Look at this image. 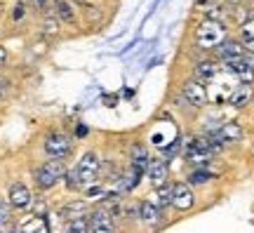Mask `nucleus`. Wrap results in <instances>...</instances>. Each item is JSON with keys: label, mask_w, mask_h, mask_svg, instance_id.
I'll return each instance as SVG.
<instances>
[{"label": "nucleus", "mask_w": 254, "mask_h": 233, "mask_svg": "<svg viewBox=\"0 0 254 233\" xmlns=\"http://www.w3.org/2000/svg\"><path fill=\"white\" fill-rule=\"evenodd\" d=\"M66 170V160H45L33 170V181L40 191H52L59 181H64Z\"/></svg>", "instance_id": "nucleus-1"}, {"label": "nucleus", "mask_w": 254, "mask_h": 233, "mask_svg": "<svg viewBox=\"0 0 254 233\" xmlns=\"http://www.w3.org/2000/svg\"><path fill=\"white\" fill-rule=\"evenodd\" d=\"M101 167H104V162H101L99 153L97 151H85L80 155V160L73 165V170L78 172V179L82 184V191L87 186H94V184H99L101 181Z\"/></svg>", "instance_id": "nucleus-2"}, {"label": "nucleus", "mask_w": 254, "mask_h": 233, "mask_svg": "<svg viewBox=\"0 0 254 233\" xmlns=\"http://www.w3.org/2000/svg\"><path fill=\"white\" fill-rule=\"evenodd\" d=\"M43 151H45L47 160H66L73 153V137L62 130H52L43 139Z\"/></svg>", "instance_id": "nucleus-3"}, {"label": "nucleus", "mask_w": 254, "mask_h": 233, "mask_svg": "<svg viewBox=\"0 0 254 233\" xmlns=\"http://www.w3.org/2000/svg\"><path fill=\"white\" fill-rule=\"evenodd\" d=\"M195 40H198V45L205 47V50L219 47L226 40V28H224V24H219V21H202V24L195 28Z\"/></svg>", "instance_id": "nucleus-4"}, {"label": "nucleus", "mask_w": 254, "mask_h": 233, "mask_svg": "<svg viewBox=\"0 0 254 233\" xmlns=\"http://www.w3.org/2000/svg\"><path fill=\"white\" fill-rule=\"evenodd\" d=\"M116 217L106 207H92L90 210V233H116Z\"/></svg>", "instance_id": "nucleus-5"}, {"label": "nucleus", "mask_w": 254, "mask_h": 233, "mask_svg": "<svg viewBox=\"0 0 254 233\" xmlns=\"http://www.w3.org/2000/svg\"><path fill=\"white\" fill-rule=\"evenodd\" d=\"M33 200V191L24 184V181H12L7 186V203L12 205V210H28Z\"/></svg>", "instance_id": "nucleus-6"}, {"label": "nucleus", "mask_w": 254, "mask_h": 233, "mask_svg": "<svg viewBox=\"0 0 254 233\" xmlns=\"http://www.w3.org/2000/svg\"><path fill=\"white\" fill-rule=\"evenodd\" d=\"M90 203L85 200V198H73L68 203H64L59 210H57V217H59V222L66 224V222H73V219H80V217H87L90 215Z\"/></svg>", "instance_id": "nucleus-7"}, {"label": "nucleus", "mask_w": 254, "mask_h": 233, "mask_svg": "<svg viewBox=\"0 0 254 233\" xmlns=\"http://www.w3.org/2000/svg\"><path fill=\"white\" fill-rule=\"evenodd\" d=\"M182 99L186 104H190L193 108H202L207 104V90H205V85L200 80H186L182 87Z\"/></svg>", "instance_id": "nucleus-8"}, {"label": "nucleus", "mask_w": 254, "mask_h": 233, "mask_svg": "<svg viewBox=\"0 0 254 233\" xmlns=\"http://www.w3.org/2000/svg\"><path fill=\"white\" fill-rule=\"evenodd\" d=\"M195 205V196L186 181H174L172 184V207L177 212H189Z\"/></svg>", "instance_id": "nucleus-9"}, {"label": "nucleus", "mask_w": 254, "mask_h": 233, "mask_svg": "<svg viewBox=\"0 0 254 233\" xmlns=\"http://www.w3.org/2000/svg\"><path fill=\"white\" fill-rule=\"evenodd\" d=\"M146 177L153 181V186H163L170 177V165L165 158H151L146 165Z\"/></svg>", "instance_id": "nucleus-10"}, {"label": "nucleus", "mask_w": 254, "mask_h": 233, "mask_svg": "<svg viewBox=\"0 0 254 233\" xmlns=\"http://www.w3.org/2000/svg\"><path fill=\"white\" fill-rule=\"evenodd\" d=\"M209 135H214L221 144H238L243 139V127L238 125V123H233V120H228V123L219 125L217 130L209 132Z\"/></svg>", "instance_id": "nucleus-11"}, {"label": "nucleus", "mask_w": 254, "mask_h": 233, "mask_svg": "<svg viewBox=\"0 0 254 233\" xmlns=\"http://www.w3.org/2000/svg\"><path fill=\"white\" fill-rule=\"evenodd\" d=\"M224 69L228 73H233L240 85H252L254 82V69H250L245 64V59H233V62H224Z\"/></svg>", "instance_id": "nucleus-12"}, {"label": "nucleus", "mask_w": 254, "mask_h": 233, "mask_svg": "<svg viewBox=\"0 0 254 233\" xmlns=\"http://www.w3.org/2000/svg\"><path fill=\"white\" fill-rule=\"evenodd\" d=\"M146 200H151L158 210H167V207H172V184L170 181H165L163 186H155L151 191V196L146 198Z\"/></svg>", "instance_id": "nucleus-13"}, {"label": "nucleus", "mask_w": 254, "mask_h": 233, "mask_svg": "<svg viewBox=\"0 0 254 233\" xmlns=\"http://www.w3.org/2000/svg\"><path fill=\"white\" fill-rule=\"evenodd\" d=\"M151 160V155H148V149L144 146V142H134L129 146V165L139 172H146V165Z\"/></svg>", "instance_id": "nucleus-14"}, {"label": "nucleus", "mask_w": 254, "mask_h": 233, "mask_svg": "<svg viewBox=\"0 0 254 233\" xmlns=\"http://www.w3.org/2000/svg\"><path fill=\"white\" fill-rule=\"evenodd\" d=\"M163 215H165L163 210H158L151 200H141V203H139V222H141V224H146V226L160 224Z\"/></svg>", "instance_id": "nucleus-15"}, {"label": "nucleus", "mask_w": 254, "mask_h": 233, "mask_svg": "<svg viewBox=\"0 0 254 233\" xmlns=\"http://www.w3.org/2000/svg\"><path fill=\"white\" fill-rule=\"evenodd\" d=\"M14 231L17 233H52L50 226H47V219H40V217H33V215L24 217Z\"/></svg>", "instance_id": "nucleus-16"}, {"label": "nucleus", "mask_w": 254, "mask_h": 233, "mask_svg": "<svg viewBox=\"0 0 254 233\" xmlns=\"http://www.w3.org/2000/svg\"><path fill=\"white\" fill-rule=\"evenodd\" d=\"M221 62H233V59H243L245 57V47L240 43H233V40H224L221 45L217 47Z\"/></svg>", "instance_id": "nucleus-17"}, {"label": "nucleus", "mask_w": 254, "mask_h": 233, "mask_svg": "<svg viewBox=\"0 0 254 233\" xmlns=\"http://www.w3.org/2000/svg\"><path fill=\"white\" fill-rule=\"evenodd\" d=\"M252 97L254 94H252V87H250V85H238L236 90L228 94V104L236 106V108H243L252 101Z\"/></svg>", "instance_id": "nucleus-18"}, {"label": "nucleus", "mask_w": 254, "mask_h": 233, "mask_svg": "<svg viewBox=\"0 0 254 233\" xmlns=\"http://www.w3.org/2000/svg\"><path fill=\"white\" fill-rule=\"evenodd\" d=\"M195 80H200V82H205V80H212L214 76H217V71H219V66L214 62H198L195 64Z\"/></svg>", "instance_id": "nucleus-19"}, {"label": "nucleus", "mask_w": 254, "mask_h": 233, "mask_svg": "<svg viewBox=\"0 0 254 233\" xmlns=\"http://www.w3.org/2000/svg\"><path fill=\"white\" fill-rule=\"evenodd\" d=\"M28 212H31L33 217L47 219V217H50V203H47V198L33 196V200H31V207H28Z\"/></svg>", "instance_id": "nucleus-20"}, {"label": "nucleus", "mask_w": 254, "mask_h": 233, "mask_svg": "<svg viewBox=\"0 0 254 233\" xmlns=\"http://www.w3.org/2000/svg\"><path fill=\"white\" fill-rule=\"evenodd\" d=\"M64 233H90V215L64 224Z\"/></svg>", "instance_id": "nucleus-21"}, {"label": "nucleus", "mask_w": 254, "mask_h": 233, "mask_svg": "<svg viewBox=\"0 0 254 233\" xmlns=\"http://www.w3.org/2000/svg\"><path fill=\"white\" fill-rule=\"evenodd\" d=\"M209 160H212V153L198 151V149H189V162L195 165V170H205Z\"/></svg>", "instance_id": "nucleus-22"}, {"label": "nucleus", "mask_w": 254, "mask_h": 233, "mask_svg": "<svg viewBox=\"0 0 254 233\" xmlns=\"http://www.w3.org/2000/svg\"><path fill=\"white\" fill-rule=\"evenodd\" d=\"M106 191H109V186H104V184H94V186H87L82 193H85V198H87V203L90 200H94V203H104V198H106Z\"/></svg>", "instance_id": "nucleus-23"}, {"label": "nucleus", "mask_w": 254, "mask_h": 233, "mask_svg": "<svg viewBox=\"0 0 254 233\" xmlns=\"http://www.w3.org/2000/svg\"><path fill=\"white\" fill-rule=\"evenodd\" d=\"M57 14H59L62 21H68V24L75 21V12H73V7H71V2H68V0H57Z\"/></svg>", "instance_id": "nucleus-24"}, {"label": "nucleus", "mask_w": 254, "mask_h": 233, "mask_svg": "<svg viewBox=\"0 0 254 233\" xmlns=\"http://www.w3.org/2000/svg\"><path fill=\"white\" fill-rule=\"evenodd\" d=\"M40 31H43V36H47V38L59 36V19L57 17H45L43 19V24H40Z\"/></svg>", "instance_id": "nucleus-25"}, {"label": "nucleus", "mask_w": 254, "mask_h": 233, "mask_svg": "<svg viewBox=\"0 0 254 233\" xmlns=\"http://www.w3.org/2000/svg\"><path fill=\"white\" fill-rule=\"evenodd\" d=\"M212 179V172H207V170H193L189 174V186H202V184H207V181Z\"/></svg>", "instance_id": "nucleus-26"}, {"label": "nucleus", "mask_w": 254, "mask_h": 233, "mask_svg": "<svg viewBox=\"0 0 254 233\" xmlns=\"http://www.w3.org/2000/svg\"><path fill=\"white\" fill-rule=\"evenodd\" d=\"M64 186L68 188V191H82V184H80V179H78V172L73 170V167H68L66 174H64Z\"/></svg>", "instance_id": "nucleus-27"}, {"label": "nucleus", "mask_w": 254, "mask_h": 233, "mask_svg": "<svg viewBox=\"0 0 254 233\" xmlns=\"http://www.w3.org/2000/svg\"><path fill=\"white\" fill-rule=\"evenodd\" d=\"M12 224V205L7 203V198H0V229Z\"/></svg>", "instance_id": "nucleus-28"}, {"label": "nucleus", "mask_w": 254, "mask_h": 233, "mask_svg": "<svg viewBox=\"0 0 254 233\" xmlns=\"http://www.w3.org/2000/svg\"><path fill=\"white\" fill-rule=\"evenodd\" d=\"M224 17H226V9L224 7H217V5H214V7L205 9V21H219V24H221Z\"/></svg>", "instance_id": "nucleus-29"}, {"label": "nucleus", "mask_w": 254, "mask_h": 233, "mask_svg": "<svg viewBox=\"0 0 254 233\" xmlns=\"http://www.w3.org/2000/svg\"><path fill=\"white\" fill-rule=\"evenodd\" d=\"M240 33H243V38H245V40H254V19H252V21H247V24H243Z\"/></svg>", "instance_id": "nucleus-30"}, {"label": "nucleus", "mask_w": 254, "mask_h": 233, "mask_svg": "<svg viewBox=\"0 0 254 233\" xmlns=\"http://www.w3.org/2000/svg\"><path fill=\"white\" fill-rule=\"evenodd\" d=\"M236 19L240 24H247V21H252V12L247 7H240V9H236Z\"/></svg>", "instance_id": "nucleus-31"}, {"label": "nucleus", "mask_w": 254, "mask_h": 233, "mask_svg": "<svg viewBox=\"0 0 254 233\" xmlns=\"http://www.w3.org/2000/svg\"><path fill=\"white\" fill-rule=\"evenodd\" d=\"M24 14H26V7L19 2L17 7H14V14H12V19H14V21H19V19H24Z\"/></svg>", "instance_id": "nucleus-32"}, {"label": "nucleus", "mask_w": 254, "mask_h": 233, "mask_svg": "<svg viewBox=\"0 0 254 233\" xmlns=\"http://www.w3.org/2000/svg\"><path fill=\"white\" fill-rule=\"evenodd\" d=\"M7 87H9V82L0 76V101H2V99H5V94H7Z\"/></svg>", "instance_id": "nucleus-33"}, {"label": "nucleus", "mask_w": 254, "mask_h": 233, "mask_svg": "<svg viewBox=\"0 0 254 233\" xmlns=\"http://www.w3.org/2000/svg\"><path fill=\"white\" fill-rule=\"evenodd\" d=\"M243 59H245V64H247V66H250V69H254V54L245 52V57H243Z\"/></svg>", "instance_id": "nucleus-34"}, {"label": "nucleus", "mask_w": 254, "mask_h": 233, "mask_svg": "<svg viewBox=\"0 0 254 233\" xmlns=\"http://www.w3.org/2000/svg\"><path fill=\"white\" fill-rule=\"evenodd\" d=\"M5 62H7V50H5V47L0 45V66H2Z\"/></svg>", "instance_id": "nucleus-35"}, {"label": "nucleus", "mask_w": 254, "mask_h": 233, "mask_svg": "<svg viewBox=\"0 0 254 233\" xmlns=\"http://www.w3.org/2000/svg\"><path fill=\"white\" fill-rule=\"evenodd\" d=\"M245 52H250V54H254V40H245Z\"/></svg>", "instance_id": "nucleus-36"}, {"label": "nucleus", "mask_w": 254, "mask_h": 233, "mask_svg": "<svg viewBox=\"0 0 254 233\" xmlns=\"http://www.w3.org/2000/svg\"><path fill=\"white\" fill-rule=\"evenodd\" d=\"M75 135H78V137H85V135H87V127H85V125H78Z\"/></svg>", "instance_id": "nucleus-37"}, {"label": "nucleus", "mask_w": 254, "mask_h": 233, "mask_svg": "<svg viewBox=\"0 0 254 233\" xmlns=\"http://www.w3.org/2000/svg\"><path fill=\"white\" fill-rule=\"evenodd\" d=\"M19 2H21V5H26V2H28V0H19Z\"/></svg>", "instance_id": "nucleus-38"}, {"label": "nucleus", "mask_w": 254, "mask_h": 233, "mask_svg": "<svg viewBox=\"0 0 254 233\" xmlns=\"http://www.w3.org/2000/svg\"><path fill=\"white\" fill-rule=\"evenodd\" d=\"M231 2H238V0H231Z\"/></svg>", "instance_id": "nucleus-39"}]
</instances>
